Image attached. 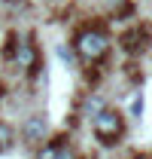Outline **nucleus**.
Here are the masks:
<instances>
[{
	"label": "nucleus",
	"mask_w": 152,
	"mask_h": 159,
	"mask_svg": "<svg viewBox=\"0 0 152 159\" xmlns=\"http://www.w3.org/2000/svg\"><path fill=\"white\" fill-rule=\"evenodd\" d=\"M46 138H49V119L43 113H31L21 125V141L31 144V147H43Z\"/></svg>",
	"instance_id": "obj_3"
},
{
	"label": "nucleus",
	"mask_w": 152,
	"mask_h": 159,
	"mask_svg": "<svg viewBox=\"0 0 152 159\" xmlns=\"http://www.w3.org/2000/svg\"><path fill=\"white\" fill-rule=\"evenodd\" d=\"M103 107H107V98H103V95H88V98L82 101V110H85V113H88V116H95V113H100V110H103Z\"/></svg>",
	"instance_id": "obj_6"
},
{
	"label": "nucleus",
	"mask_w": 152,
	"mask_h": 159,
	"mask_svg": "<svg viewBox=\"0 0 152 159\" xmlns=\"http://www.w3.org/2000/svg\"><path fill=\"white\" fill-rule=\"evenodd\" d=\"M131 113H134V119H140V116H143V95H140V92L134 95V104H131Z\"/></svg>",
	"instance_id": "obj_8"
},
{
	"label": "nucleus",
	"mask_w": 152,
	"mask_h": 159,
	"mask_svg": "<svg viewBox=\"0 0 152 159\" xmlns=\"http://www.w3.org/2000/svg\"><path fill=\"white\" fill-rule=\"evenodd\" d=\"M146 40H149V31H146L143 25H137V28H131V31L122 34V49L131 52V55H137V52L146 49Z\"/></svg>",
	"instance_id": "obj_5"
},
{
	"label": "nucleus",
	"mask_w": 152,
	"mask_h": 159,
	"mask_svg": "<svg viewBox=\"0 0 152 159\" xmlns=\"http://www.w3.org/2000/svg\"><path fill=\"white\" fill-rule=\"evenodd\" d=\"M37 159H79V153L64 138H55V141H46L37 150Z\"/></svg>",
	"instance_id": "obj_4"
},
{
	"label": "nucleus",
	"mask_w": 152,
	"mask_h": 159,
	"mask_svg": "<svg viewBox=\"0 0 152 159\" xmlns=\"http://www.w3.org/2000/svg\"><path fill=\"white\" fill-rule=\"evenodd\" d=\"M110 46H113V40H110V34L103 28H82V31H76V37H73L76 55L82 61H88V64H97L110 52Z\"/></svg>",
	"instance_id": "obj_1"
},
{
	"label": "nucleus",
	"mask_w": 152,
	"mask_h": 159,
	"mask_svg": "<svg viewBox=\"0 0 152 159\" xmlns=\"http://www.w3.org/2000/svg\"><path fill=\"white\" fill-rule=\"evenodd\" d=\"M91 132H95V138L100 141L103 147H113L116 141L125 135V119H122V113H119V110L103 107L100 113H95V116H91Z\"/></svg>",
	"instance_id": "obj_2"
},
{
	"label": "nucleus",
	"mask_w": 152,
	"mask_h": 159,
	"mask_svg": "<svg viewBox=\"0 0 152 159\" xmlns=\"http://www.w3.org/2000/svg\"><path fill=\"white\" fill-rule=\"evenodd\" d=\"M12 150V125L6 119H0V153Z\"/></svg>",
	"instance_id": "obj_7"
}]
</instances>
